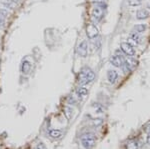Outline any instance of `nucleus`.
Returning a JSON list of instances; mask_svg holds the SVG:
<instances>
[{
  "label": "nucleus",
  "mask_w": 150,
  "mask_h": 149,
  "mask_svg": "<svg viewBox=\"0 0 150 149\" xmlns=\"http://www.w3.org/2000/svg\"><path fill=\"white\" fill-rule=\"evenodd\" d=\"M118 78V73L115 70H108L107 71V79L110 83H114Z\"/></svg>",
  "instance_id": "nucleus-11"
},
{
  "label": "nucleus",
  "mask_w": 150,
  "mask_h": 149,
  "mask_svg": "<svg viewBox=\"0 0 150 149\" xmlns=\"http://www.w3.org/2000/svg\"><path fill=\"white\" fill-rule=\"evenodd\" d=\"M127 3L130 6H139L141 5L142 1L141 0H127Z\"/></svg>",
  "instance_id": "nucleus-18"
},
{
  "label": "nucleus",
  "mask_w": 150,
  "mask_h": 149,
  "mask_svg": "<svg viewBox=\"0 0 150 149\" xmlns=\"http://www.w3.org/2000/svg\"><path fill=\"white\" fill-rule=\"evenodd\" d=\"M1 23H2V21H1V20H0V25H1Z\"/></svg>",
  "instance_id": "nucleus-23"
},
{
  "label": "nucleus",
  "mask_w": 150,
  "mask_h": 149,
  "mask_svg": "<svg viewBox=\"0 0 150 149\" xmlns=\"http://www.w3.org/2000/svg\"><path fill=\"white\" fill-rule=\"evenodd\" d=\"M110 63L115 67H121L123 62H124V58L121 56H118V55H113L110 57Z\"/></svg>",
  "instance_id": "nucleus-7"
},
{
  "label": "nucleus",
  "mask_w": 150,
  "mask_h": 149,
  "mask_svg": "<svg viewBox=\"0 0 150 149\" xmlns=\"http://www.w3.org/2000/svg\"><path fill=\"white\" fill-rule=\"evenodd\" d=\"M147 143L150 145V132L148 133V135H147Z\"/></svg>",
  "instance_id": "nucleus-22"
},
{
  "label": "nucleus",
  "mask_w": 150,
  "mask_h": 149,
  "mask_svg": "<svg viewBox=\"0 0 150 149\" xmlns=\"http://www.w3.org/2000/svg\"><path fill=\"white\" fill-rule=\"evenodd\" d=\"M149 17V12L146 9H138L136 12V18L138 20H145Z\"/></svg>",
  "instance_id": "nucleus-9"
},
{
  "label": "nucleus",
  "mask_w": 150,
  "mask_h": 149,
  "mask_svg": "<svg viewBox=\"0 0 150 149\" xmlns=\"http://www.w3.org/2000/svg\"><path fill=\"white\" fill-rule=\"evenodd\" d=\"M31 71V63L28 60H23L21 63V73L24 75H28Z\"/></svg>",
  "instance_id": "nucleus-8"
},
{
  "label": "nucleus",
  "mask_w": 150,
  "mask_h": 149,
  "mask_svg": "<svg viewBox=\"0 0 150 149\" xmlns=\"http://www.w3.org/2000/svg\"><path fill=\"white\" fill-rule=\"evenodd\" d=\"M76 94L80 99H83V98H85L87 94H88V90H87V88L83 87V86H80V87L76 89Z\"/></svg>",
  "instance_id": "nucleus-12"
},
{
  "label": "nucleus",
  "mask_w": 150,
  "mask_h": 149,
  "mask_svg": "<svg viewBox=\"0 0 150 149\" xmlns=\"http://www.w3.org/2000/svg\"><path fill=\"white\" fill-rule=\"evenodd\" d=\"M86 35H87V37H88V39H90V40L95 39V38L99 35L98 28L96 27L93 23L87 24V26H86Z\"/></svg>",
  "instance_id": "nucleus-4"
},
{
  "label": "nucleus",
  "mask_w": 150,
  "mask_h": 149,
  "mask_svg": "<svg viewBox=\"0 0 150 149\" xmlns=\"http://www.w3.org/2000/svg\"><path fill=\"white\" fill-rule=\"evenodd\" d=\"M64 111H65V115L67 116V118H70V111H71V109H70L69 107H65L64 108Z\"/></svg>",
  "instance_id": "nucleus-20"
},
{
  "label": "nucleus",
  "mask_w": 150,
  "mask_h": 149,
  "mask_svg": "<svg viewBox=\"0 0 150 149\" xmlns=\"http://www.w3.org/2000/svg\"><path fill=\"white\" fill-rule=\"evenodd\" d=\"M95 7H93L92 9V18L96 22H99L103 17H104V12L107 7V4L105 2H96Z\"/></svg>",
  "instance_id": "nucleus-2"
},
{
  "label": "nucleus",
  "mask_w": 150,
  "mask_h": 149,
  "mask_svg": "<svg viewBox=\"0 0 150 149\" xmlns=\"http://www.w3.org/2000/svg\"><path fill=\"white\" fill-rule=\"evenodd\" d=\"M94 79H95V73L90 67L87 66L81 68V70L79 71L78 75H77V82L81 86H84L86 84L92 82Z\"/></svg>",
  "instance_id": "nucleus-1"
},
{
  "label": "nucleus",
  "mask_w": 150,
  "mask_h": 149,
  "mask_svg": "<svg viewBox=\"0 0 150 149\" xmlns=\"http://www.w3.org/2000/svg\"><path fill=\"white\" fill-rule=\"evenodd\" d=\"M76 53L78 54V56L80 57H86L88 54V43L86 40H83L78 44V46L76 48Z\"/></svg>",
  "instance_id": "nucleus-5"
},
{
  "label": "nucleus",
  "mask_w": 150,
  "mask_h": 149,
  "mask_svg": "<svg viewBox=\"0 0 150 149\" xmlns=\"http://www.w3.org/2000/svg\"><path fill=\"white\" fill-rule=\"evenodd\" d=\"M10 2H11V0H0V3L3 4V5H7V6L10 4Z\"/></svg>",
  "instance_id": "nucleus-21"
},
{
  "label": "nucleus",
  "mask_w": 150,
  "mask_h": 149,
  "mask_svg": "<svg viewBox=\"0 0 150 149\" xmlns=\"http://www.w3.org/2000/svg\"><path fill=\"white\" fill-rule=\"evenodd\" d=\"M126 149H138V142L136 140H129L126 144Z\"/></svg>",
  "instance_id": "nucleus-15"
},
{
  "label": "nucleus",
  "mask_w": 150,
  "mask_h": 149,
  "mask_svg": "<svg viewBox=\"0 0 150 149\" xmlns=\"http://www.w3.org/2000/svg\"><path fill=\"white\" fill-rule=\"evenodd\" d=\"M8 15H9V13H8V11H7L6 9H1V8H0V20L3 21L4 19L8 17Z\"/></svg>",
  "instance_id": "nucleus-17"
},
{
  "label": "nucleus",
  "mask_w": 150,
  "mask_h": 149,
  "mask_svg": "<svg viewBox=\"0 0 150 149\" xmlns=\"http://www.w3.org/2000/svg\"><path fill=\"white\" fill-rule=\"evenodd\" d=\"M147 29V25L146 24H142V23H140V24H136V25L133 27V32H135V33H139V34H141V33H143L145 32Z\"/></svg>",
  "instance_id": "nucleus-10"
},
{
  "label": "nucleus",
  "mask_w": 150,
  "mask_h": 149,
  "mask_svg": "<svg viewBox=\"0 0 150 149\" xmlns=\"http://www.w3.org/2000/svg\"><path fill=\"white\" fill-rule=\"evenodd\" d=\"M36 149H47V148L43 142H39L37 144V146H36Z\"/></svg>",
  "instance_id": "nucleus-19"
},
{
  "label": "nucleus",
  "mask_w": 150,
  "mask_h": 149,
  "mask_svg": "<svg viewBox=\"0 0 150 149\" xmlns=\"http://www.w3.org/2000/svg\"><path fill=\"white\" fill-rule=\"evenodd\" d=\"M121 68L123 69V71H124V73H129V72H131V70L133 69L132 67L130 66L126 61H125V60H124V62H123V64H122Z\"/></svg>",
  "instance_id": "nucleus-16"
},
{
  "label": "nucleus",
  "mask_w": 150,
  "mask_h": 149,
  "mask_svg": "<svg viewBox=\"0 0 150 149\" xmlns=\"http://www.w3.org/2000/svg\"><path fill=\"white\" fill-rule=\"evenodd\" d=\"M129 38H131V39L134 41L136 44H139V43H141L142 42V37H141V35L139 34V33H135V32H132L130 33V37Z\"/></svg>",
  "instance_id": "nucleus-13"
},
{
  "label": "nucleus",
  "mask_w": 150,
  "mask_h": 149,
  "mask_svg": "<svg viewBox=\"0 0 150 149\" xmlns=\"http://www.w3.org/2000/svg\"><path fill=\"white\" fill-rule=\"evenodd\" d=\"M49 135L51 136L52 138L58 139L62 136V132H61V130H58V129H52V130H50V132H49Z\"/></svg>",
  "instance_id": "nucleus-14"
},
{
  "label": "nucleus",
  "mask_w": 150,
  "mask_h": 149,
  "mask_svg": "<svg viewBox=\"0 0 150 149\" xmlns=\"http://www.w3.org/2000/svg\"><path fill=\"white\" fill-rule=\"evenodd\" d=\"M120 48H121L122 52L124 54L128 55L129 57H133L135 55V49L132 45H130L128 42H122L120 44Z\"/></svg>",
  "instance_id": "nucleus-6"
},
{
  "label": "nucleus",
  "mask_w": 150,
  "mask_h": 149,
  "mask_svg": "<svg viewBox=\"0 0 150 149\" xmlns=\"http://www.w3.org/2000/svg\"><path fill=\"white\" fill-rule=\"evenodd\" d=\"M96 138L93 134L86 133L81 136V144L85 149H91L95 146Z\"/></svg>",
  "instance_id": "nucleus-3"
}]
</instances>
